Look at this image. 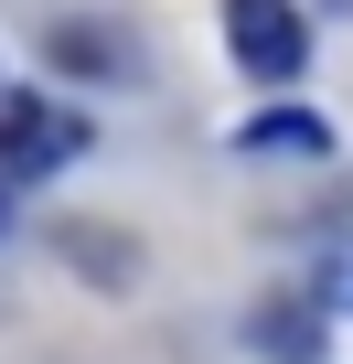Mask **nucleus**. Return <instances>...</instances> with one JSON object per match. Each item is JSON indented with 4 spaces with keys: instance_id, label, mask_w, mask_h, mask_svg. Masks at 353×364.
I'll use <instances>...</instances> for the list:
<instances>
[{
    "instance_id": "f257e3e1",
    "label": "nucleus",
    "mask_w": 353,
    "mask_h": 364,
    "mask_svg": "<svg viewBox=\"0 0 353 364\" xmlns=\"http://www.w3.org/2000/svg\"><path fill=\"white\" fill-rule=\"evenodd\" d=\"M225 54L257 86H289L310 65V11H300V0H225Z\"/></svg>"
},
{
    "instance_id": "20e7f679",
    "label": "nucleus",
    "mask_w": 353,
    "mask_h": 364,
    "mask_svg": "<svg viewBox=\"0 0 353 364\" xmlns=\"http://www.w3.org/2000/svg\"><path fill=\"white\" fill-rule=\"evenodd\" d=\"M43 65L75 75V86H129L139 75V43L129 33H97V22H43Z\"/></svg>"
},
{
    "instance_id": "39448f33",
    "label": "nucleus",
    "mask_w": 353,
    "mask_h": 364,
    "mask_svg": "<svg viewBox=\"0 0 353 364\" xmlns=\"http://www.w3.org/2000/svg\"><path fill=\"white\" fill-rule=\"evenodd\" d=\"M236 150H246V161H332V118H310V107H257V118L236 129Z\"/></svg>"
},
{
    "instance_id": "f03ea898",
    "label": "nucleus",
    "mask_w": 353,
    "mask_h": 364,
    "mask_svg": "<svg viewBox=\"0 0 353 364\" xmlns=\"http://www.w3.org/2000/svg\"><path fill=\"white\" fill-rule=\"evenodd\" d=\"M75 150H86V118L75 107H54V97H11V107H0V182H33V171H54Z\"/></svg>"
},
{
    "instance_id": "7ed1b4c3",
    "label": "nucleus",
    "mask_w": 353,
    "mask_h": 364,
    "mask_svg": "<svg viewBox=\"0 0 353 364\" xmlns=\"http://www.w3.org/2000/svg\"><path fill=\"white\" fill-rule=\"evenodd\" d=\"M246 343H257V364H332V311L278 289V300L246 311Z\"/></svg>"
},
{
    "instance_id": "6e6552de",
    "label": "nucleus",
    "mask_w": 353,
    "mask_h": 364,
    "mask_svg": "<svg viewBox=\"0 0 353 364\" xmlns=\"http://www.w3.org/2000/svg\"><path fill=\"white\" fill-rule=\"evenodd\" d=\"M0 236H11V182H0Z\"/></svg>"
},
{
    "instance_id": "0eeeda50",
    "label": "nucleus",
    "mask_w": 353,
    "mask_h": 364,
    "mask_svg": "<svg viewBox=\"0 0 353 364\" xmlns=\"http://www.w3.org/2000/svg\"><path fill=\"white\" fill-rule=\"evenodd\" d=\"M310 300H321V311H342V321H353V247H332V257H321V268H310Z\"/></svg>"
},
{
    "instance_id": "423d86ee",
    "label": "nucleus",
    "mask_w": 353,
    "mask_h": 364,
    "mask_svg": "<svg viewBox=\"0 0 353 364\" xmlns=\"http://www.w3.org/2000/svg\"><path fill=\"white\" fill-rule=\"evenodd\" d=\"M54 247H65L75 279H97V289H129V279H139V236H118V225H97V215H65Z\"/></svg>"
}]
</instances>
